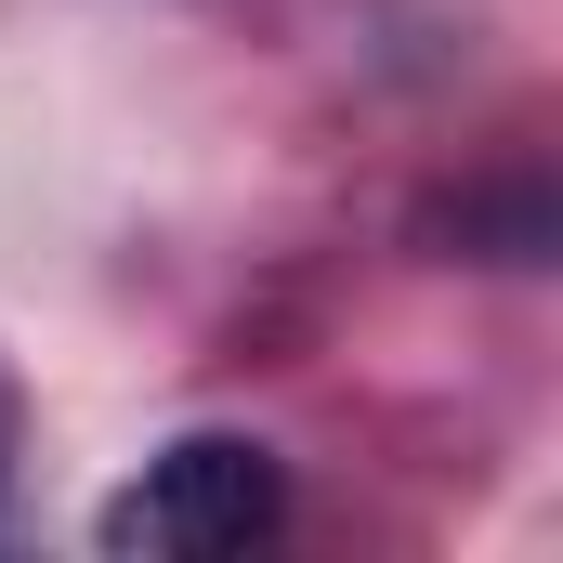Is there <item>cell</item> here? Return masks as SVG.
I'll return each mask as SVG.
<instances>
[{
    "label": "cell",
    "mask_w": 563,
    "mask_h": 563,
    "mask_svg": "<svg viewBox=\"0 0 563 563\" xmlns=\"http://www.w3.org/2000/svg\"><path fill=\"white\" fill-rule=\"evenodd\" d=\"M276 511H288L276 445L184 432V445H157L132 485L106 498V551L119 563H223V551H250V538H276Z\"/></svg>",
    "instance_id": "cell-1"
}]
</instances>
